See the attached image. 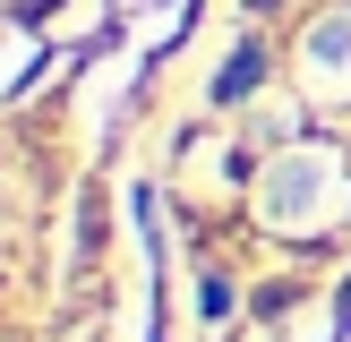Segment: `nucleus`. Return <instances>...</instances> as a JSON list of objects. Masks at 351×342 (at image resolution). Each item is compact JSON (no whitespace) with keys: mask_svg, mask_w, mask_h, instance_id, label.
Returning a JSON list of instances; mask_svg holds the SVG:
<instances>
[{"mask_svg":"<svg viewBox=\"0 0 351 342\" xmlns=\"http://www.w3.org/2000/svg\"><path fill=\"white\" fill-rule=\"evenodd\" d=\"M257 68H266V51L249 43V51H240V60H232V68H223V77H215V103H240V94H249V86H257Z\"/></svg>","mask_w":351,"mask_h":342,"instance_id":"obj_1","label":"nucleus"}]
</instances>
